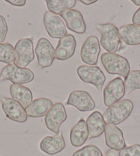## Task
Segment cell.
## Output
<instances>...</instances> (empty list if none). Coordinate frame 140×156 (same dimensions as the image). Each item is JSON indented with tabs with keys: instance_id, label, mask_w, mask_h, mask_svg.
<instances>
[{
	"instance_id": "cell-1",
	"label": "cell",
	"mask_w": 140,
	"mask_h": 156,
	"mask_svg": "<svg viewBox=\"0 0 140 156\" xmlns=\"http://www.w3.org/2000/svg\"><path fill=\"white\" fill-rule=\"evenodd\" d=\"M133 103L129 99H123L109 107L103 114L105 122L117 125L130 116L133 110Z\"/></svg>"
},
{
	"instance_id": "cell-2",
	"label": "cell",
	"mask_w": 140,
	"mask_h": 156,
	"mask_svg": "<svg viewBox=\"0 0 140 156\" xmlns=\"http://www.w3.org/2000/svg\"><path fill=\"white\" fill-rule=\"evenodd\" d=\"M100 60L105 70L109 74L120 75L125 79L131 72V66L127 58L115 53H103Z\"/></svg>"
},
{
	"instance_id": "cell-3",
	"label": "cell",
	"mask_w": 140,
	"mask_h": 156,
	"mask_svg": "<svg viewBox=\"0 0 140 156\" xmlns=\"http://www.w3.org/2000/svg\"><path fill=\"white\" fill-rule=\"evenodd\" d=\"M34 79V74L31 69L21 68L16 64H9L2 69L0 73V80H9L13 84H26Z\"/></svg>"
},
{
	"instance_id": "cell-4",
	"label": "cell",
	"mask_w": 140,
	"mask_h": 156,
	"mask_svg": "<svg viewBox=\"0 0 140 156\" xmlns=\"http://www.w3.org/2000/svg\"><path fill=\"white\" fill-rule=\"evenodd\" d=\"M97 28L100 33V45L109 53H115L120 44L119 29L113 23L98 24Z\"/></svg>"
},
{
	"instance_id": "cell-5",
	"label": "cell",
	"mask_w": 140,
	"mask_h": 156,
	"mask_svg": "<svg viewBox=\"0 0 140 156\" xmlns=\"http://www.w3.org/2000/svg\"><path fill=\"white\" fill-rule=\"evenodd\" d=\"M76 72L82 82L93 85L98 91H102L106 76L98 66L82 65L77 68Z\"/></svg>"
},
{
	"instance_id": "cell-6",
	"label": "cell",
	"mask_w": 140,
	"mask_h": 156,
	"mask_svg": "<svg viewBox=\"0 0 140 156\" xmlns=\"http://www.w3.org/2000/svg\"><path fill=\"white\" fill-rule=\"evenodd\" d=\"M15 64L26 68L34 58L33 42L31 39L23 38L19 40L15 46Z\"/></svg>"
},
{
	"instance_id": "cell-7",
	"label": "cell",
	"mask_w": 140,
	"mask_h": 156,
	"mask_svg": "<svg viewBox=\"0 0 140 156\" xmlns=\"http://www.w3.org/2000/svg\"><path fill=\"white\" fill-rule=\"evenodd\" d=\"M125 86L120 77L111 80L103 91V101L105 106L110 107L121 101L125 95Z\"/></svg>"
},
{
	"instance_id": "cell-8",
	"label": "cell",
	"mask_w": 140,
	"mask_h": 156,
	"mask_svg": "<svg viewBox=\"0 0 140 156\" xmlns=\"http://www.w3.org/2000/svg\"><path fill=\"white\" fill-rule=\"evenodd\" d=\"M35 54L38 64L41 68H46L52 66L56 58L55 50L52 44L44 37L39 39L35 48Z\"/></svg>"
},
{
	"instance_id": "cell-9",
	"label": "cell",
	"mask_w": 140,
	"mask_h": 156,
	"mask_svg": "<svg viewBox=\"0 0 140 156\" xmlns=\"http://www.w3.org/2000/svg\"><path fill=\"white\" fill-rule=\"evenodd\" d=\"M66 119L67 113L63 104L56 103L45 115V124L48 129L58 135L60 132L61 125Z\"/></svg>"
},
{
	"instance_id": "cell-10",
	"label": "cell",
	"mask_w": 140,
	"mask_h": 156,
	"mask_svg": "<svg viewBox=\"0 0 140 156\" xmlns=\"http://www.w3.org/2000/svg\"><path fill=\"white\" fill-rule=\"evenodd\" d=\"M100 53V45L96 36H91L83 43L80 50V58L85 64L95 66L98 63Z\"/></svg>"
},
{
	"instance_id": "cell-11",
	"label": "cell",
	"mask_w": 140,
	"mask_h": 156,
	"mask_svg": "<svg viewBox=\"0 0 140 156\" xmlns=\"http://www.w3.org/2000/svg\"><path fill=\"white\" fill-rule=\"evenodd\" d=\"M2 107L6 116L15 122L23 123L28 120L25 108L11 98L4 97L2 99Z\"/></svg>"
},
{
	"instance_id": "cell-12",
	"label": "cell",
	"mask_w": 140,
	"mask_h": 156,
	"mask_svg": "<svg viewBox=\"0 0 140 156\" xmlns=\"http://www.w3.org/2000/svg\"><path fill=\"white\" fill-rule=\"evenodd\" d=\"M44 23L45 30L51 38L61 39L67 34L64 21L57 15L46 12L44 16Z\"/></svg>"
},
{
	"instance_id": "cell-13",
	"label": "cell",
	"mask_w": 140,
	"mask_h": 156,
	"mask_svg": "<svg viewBox=\"0 0 140 156\" xmlns=\"http://www.w3.org/2000/svg\"><path fill=\"white\" fill-rule=\"evenodd\" d=\"M66 105L74 106L82 112L92 111L96 107V103L92 97L87 91L83 90L72 91L69 94Z\"/></svg>"
},
{
	"instance_id": "cell-14",
	"label": "cell",
	"mask_w": 140,
	"mask_h": 156,
	"mask_svg": "<svg viewBox=\"0 0 140 156\" xmlns=\"http://www.w3.org/2000/svg\"><path fill=\"white\" fill-rule=\"evenodd\" d=\"M61 17L66 23L67 28L75 33L82 34L86 32V23L81 12L75 9H69L62 13Z\"/></svg>"
},
{
	"instance_id": "cell-15",
	"label": "cell",
	"mask_w": 140,
	"mask_h": 156,
	"mask_svg": "<svg viewBox=\"0 0 140 156\" xmlns=\"http://www.w3.org/2000/svg\"><path fill=\"white\" fill-rule=\"evenodd\" d=\"M105 143L110 149L121 151L126 147L122 131L115 125H107L104 130Z\"/></svg>"
},
{
	"instance_id": "cell-16",
	"label": "cell",
	"mask_w": 140,
	"mask_h": 156,
	"mask_svg": "<svg viewBox=\"0 0 140 156\" xmlns=\"http://www.w3.org/2000/svg\"><path fill=\"white\" fill-rule=\"evenodd\" d=\"M76 45V40L73 34H66L59 39L55 50L56 58L65 61L72 57L75 53Z\"/></svg>"
},
{
	"instance_id": "cell-17",
	"label": "cell",
	"mask_w": 140,
	"mask_h": 156,
	"mask_svg": "<svg viewBox=\"0 0 140 156\" xmlns=\"http://www.w3.org/2000/svg\"><path fill=\"white\" fill-rule=\"evenodd\" d=\"M65 148V141L62 134L45 136L40 142V149L44 153L53 155L61 152Z\"/></svg>"
},
{
	"instance_id": "cell-18",
	"label": "cell",
	"mask_w": 140,
	"mask_h": 156,
	"mask_svg": "<svg viewBox=\"0 0 140 156\" xmlns=\"http://www.w3.org/2000/svg\"><path fill=\"white\" fill-rule=\"evenodd\" d=\"M89 133V139L98 138L104 132L106 128V122L103 118V115L98 111L93 112L89 115L86 120Z\"/></svg>"
},
{
	"instance_id": "cell-19",
	"label": "cell",
	"mask_w": 140,
	"mask_h": 156,
	"mask_svg": "<svg viewBox=\"0 0 140 156\" xmlns=\"http://www.w3.org/2000/svg\"><path fill=\"white\" fill-rule=\"evenodd\" d=\"M89 137L87 123L84 119H80L70 131L69 140L72 145L75 147H81Z\"/></svg>"
},
{
	"instance_id": "cell-20",
	"label": "cell",
	"mask_w": 140,
	"mask_h": 156,
	"mask_svg": "<svg viewBox=\"0 0 140 156\" xmlns=\"http://www.w3.org/2000/svg\"><path fill=\"white\" fill-rule=\"evenodd\" d=\"M52 101L46 98L35 99L26 109L27 114L31 118H41L46 115L53 107Z\"/></svg>"
},
{
	"instance_id": "cell-21",
	"label": "cell",
	"mask_w": 140,
	"mask_h": 156,
	"mask_svg": "<svg viewBox=\"0 0 140 156\" xmlns=\"http://www.w3.org/2000/svg\"><path fill=\"white\" fill-rule=\"evenodd\" d=\"M120 38L128 45H140V26L133 23L126 24L119 30Z\"/></svg>"
},
{
	"instance_id": "cell-22",
	"label": "cell",
	"mask_w": 140,
	"mask_h": 156,
	"mask_svg": "<svg viewBox=\"0 0 140 156\" xmlns=\"http://www.w3.org/2000/svg\"><path fill=\"white\" fill-rule=\"evenodd\" d=\"M11 97L17 101L24 108H28L32 102V93L29 88L18 84H12L10 87Z\"/></svg>"
},
{
	"instance_id": "cell-23",
	"label": "cell",
	"mask_w": 140,
	"mask_h": 156,
	"mask_svg": "<svg viewBox=\"0 0 140 156\" xmlns=\"http://www.w3.org/2000/svg\"><path fill=\"white\" fill-rule=\"evenodd\" d=\"M76 0H47L46 5L50 12L58 15L72 9L76 6Z\"/></svg>"
},
{
	"instance_id": "cell-24",
	"label": "cell",
	"mask_w": 140,
	"mask_h": 156,
	"mask_svg": "<svg viewBox=\"0 0 140 156\" xmlns=\"http://www.w3.org/2000/svg\"><path fill=\"white\" fill-rule=\"evenodd\" d=\"M125 90L127 94H130L136 90H140V69L132 70L125 78Z\"/></svg>"
},
{
	"instance_id": "cell-25",
	"label": "cell",
	"mask_w": 140,
	"mask_h": 156,
	"mask_svg": "<svg viewBox=\"0 0 140 156\" xmlns=\"http://www.w3.org/2000/svg\"><path fill=\"white\" fill-rule=\"evenodd\" d=\"M15 61V48L9 43L0 44V62L13 64Z\"/></svg>"
},
{
	"instance_id": "cell-26",
	"label": "cell",
	"mask_w": 140,
	"mask_h": 156,
	"mask_svg": "<svg viewBox=\"0 0 140 156\" xmlns=\"http://www.w3.org/2000/svg\"><path fill=\"white\" fill-rule=\"evenodd\" d=\"M72 156H103L100 148L95 145H87L75 151Z\"/></svg>"
},
{
	"instance_id": "cell-27",
	"label": "cell",
	"mask_w": 140,
	"mask_h": 156,
	"mask_svg": "<svg viewBox=\"0 0 140 156\" xmlns=\"http://www.w3.org/2000/svg\"><path fill=\"white\" fill-rule=\"evenodd\" d=\"M120 156H140V144H135L125 147L119 152Z\"/></svg>"
},
{
	"instance_id": "cell-28",
	"label": "cell",
	"mask_w": 140,
	"mask_h": 156,
	"mask_svg": "<svg viewBox=\"0 0 140 156\" xmlns=\"http://www.w3.org/2000/svg\"><path fill=\"white\" fill-rule=\"evenodd\" d=\"M8 25L3 16L0 15V44H2L6 38Z\"/></svg>"
},
{
	"instance_id": "cell-29",
	"label": "cell",
	"mask_w": 140,
	"mask_h": 156,
	"mask_svg": "<svg viewBox=\"0 0 140 156\" xmlns=\"http://www.w3.org/2000/svg\"><path fill=\"white\" fill-rule=\"evenodd\" d=\"M132 21L134 25L140 26V8L135 12L133 18H132Z\"/></svg>"
},
{
	"instance_id": "cell-30",
	"label": "cell",
	"mask_w": 140,
	"mask_h": 156,
	"mask_svg": "<svg viewBox=\"0 0 140 156\" xmlns=\"http://www.w3.org/2000/svg\"><path fill=\"white\" fill-rule=\"evenodd\" d=\"M8 3L15 6H23L26 4V0H6V1Z\"/></svg>"
},
{
	"instance_id": "cell-31",
	"label": "cell",
	"mask_w": 140,
	"mask_h": 156,
	"mask_svg": "<svg viewBox=\"0 0 140 156\" xmlns=\"http://www.w3.org/2000/svg\"><path fill=\"white\" fill-rule=\"evenodd\" d=\"M103 156H120V153L117 151L110 149Z\"/></svg>"
},
{
	"instance_id": "cell-32",
	"label": "cell",
	"mask_w": 140,
	"mask_h": 156,
	"mask_svg": "<svg viewBox=\"0 0 140 156\" xmlns=\"http://www.w3.org/2000/svg\"><path fill=\"white\" fill-rule=\"evenodd\" d=\"M80 2H81V3H82L83 4L87 5V6H89V5H91V4H93L94 3H96V2H97L96 0H80Z\"/></svg>"
},
{
	"instance_id": "cell-33",
	"label": "cell",
	"mask_w": 140,
	"mask_h": 156,
	"mask_svg": "<svg viewBox=\"0 0 140 156\" xmlns=\"http://www.w3.org/2000/svg\"><path fill=\"white\" fill-rule=\"evenodd\" d=\"M132 3H133L135 6H140V0H131Z\"/></svg>"
}]
</instances>
